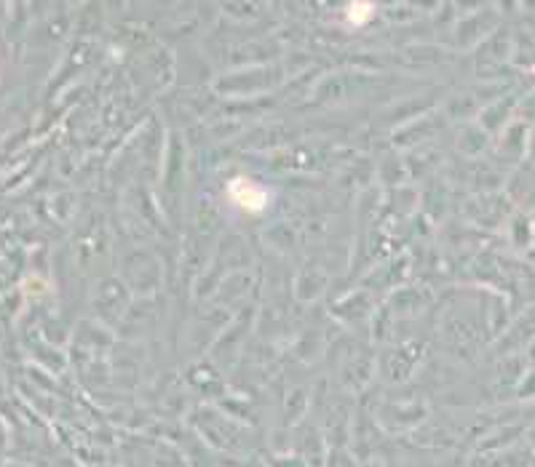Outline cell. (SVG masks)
Returning a JSON list of instances; mask_svg holds the SVG:
<instances>
[{
    "label": "cell",
    "instance_id": "1",
    "mask_svg": "<svg viewBox=\"0 0 535 467\" xmlns=\"http://www.w3.org/2000/svg\"><path fill=\"white\" fill-rule=\"evenodd\" d=\"M230 198L238 206H244L247 211H260L265 206L268 195L257 187V184L247 182V179H236L230 182Z\"/></svg>",
    "mask_w": 535,
    "mask_h": 467
},
{
    "label": "cell",
    "instance_id": "2",
    "mask_svg": "<svg viewBox=\"0 0 535 467\" xmlns=\"http://www.w3.org/2000/svg\"><path fill=\"white\" fill-rule=\"evenodd\" d=\"M372 14V3H350L348 6V21L350 24H364Z\"/></svg>",
    "mask_w": 535,
    "mask_h": 467
}]
</instances>
